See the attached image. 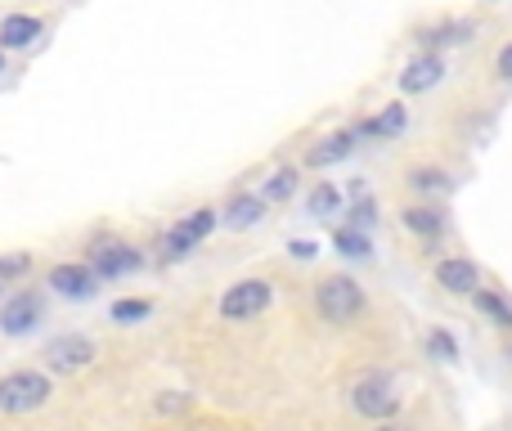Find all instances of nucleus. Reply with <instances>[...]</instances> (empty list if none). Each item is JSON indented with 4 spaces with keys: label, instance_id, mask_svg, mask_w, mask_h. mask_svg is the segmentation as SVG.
Segmentation results:
<instances>
[{
    "label": "nucleus",
    "instance_id": "f257e3e1",
    "mask_svg": "<svg viewBox=\"0 0 512 431\" xmlns=\"http://www.w3.org/2000/svg\"><path fill=\"white\" fill-rule=\"evenodd\" d=\"M50 396H54L50 373L14 369V373L0 378V414H36Z\"/></svg>",
    "mask_w": 512,
    "mask_h": 431
},
{
    "label": "nucleus",
    "instance_id": "f03ea898",
    "mask_svg": "<svg viewBox=\"0 0 512 431\" xmlns=\"http://www.w3.org/2000/svg\"><path fill=\"white\" fill-rule=\"evenodd\" d=\"M315 306L328 324H355V319L364 315V292H360V283L346 279V274H328L315 288Z\"/></svg>",
    "mask_w": 512,
    "mask_h": 431
},
{
    "label": "nucleus",
    "instance_id": "7ed1b4c3",
    "mask_svg": "<svg viewBox=\"0 0 512 431\" xmlns=\"http://www.w3.org/2000/svg\"><path fill=\"white\" fill-rule=\"evenodd\" d=\"M41 360L50 373H81L95 364V342L81 333H63V337H54V342H45Z\"/></svg>",
    "mask_w": 512,
    "mask_h": 431
},
{
    "label": "nucleus",
    "instance_id": "20e7f679",
    "mask_svg": "<svg viewBox=\"0 0 512 431\" xmlns=\"http://www.w3.org/2000/svg\"><path fill=\"white\" fill-rule=\"evenodd\" d=\"M212 229H216V212H207V207L203 212H189L185 220H176V225L167 229V238H162V256H167V261H180V256L194 252Z\"/></svg>",
    "mask_w": 512,
    "mask_h": 431
},
{
    "label": "nucleus",
    "instance_id": "39448f33",
    "mask_svg": "<svg viewBox=\"0 0 512 431\" xmlns=\"http://www.w3.org/2000/svg\"><path fill=\"white\" fill-rule=\"evenodd\" d=\"M90 270H95L99 279H126V274L140 270V252H135L131 243H117V238H99V243L90 247Z\"/></svg>",
    "mask_w": 512,
    "mask_h": 431
},
{
    "label": "nucleus",
    "instance_id": "423d86ee",
    "mask_svg": "<svg viewBox=\"0 0 512 431\" xmlns=\"http://www.w3.org/2000/svg\"><path fill=\"white\" fill-rule=\"evenodd\" d=\"M274 301V288L265 279H243V283H234L230 292L221 297V315L225 319H256L265 306Z\"/></svg>",
    "mask_w": 512,
    "mask_h": 431
},
{
    "label": "nucleus",
    "instance_id": "0eeeda50",
    "mask_svg": "<svg viewBox=\"0 0 512 431\" xmlns=\"http://www.w3.org/2000/svg\"><path fill=\"white\" fill-rule=\"evenodd\" d=\"M351 405H355V414H364V418H373V423H382V418H391L400 409V396L391 391V382L387 378H364L360 387L351 391Z\"/></svg>",
    "mask_w": 512,
    "mask_h": 431
},
{
    "label": "nucleus",
    "instance_id": "6e6552de",
    "mask_svg": "<svg viewBox=\"0 0 512 431\" xmlns=\"http://www.w3.org/2000/svg\"><path fill=\"white\" fill-rule=\"evenodd\" d=\"M36 324H41V297L36 292H18V297H9L0 306V333L5 337H23Z\"/></svg>",
    "mask_w": 512,
    "mask_h": 431
},
{
    "label": "nucleus",
    "instance_id": "1a4fd4ad",
    "mask_svg": "<svg viewBox=\"0 0 512 431\" xmlns=\"http://www.w3.org/2000/svg\"><path fill=\"white\" fill-rule=\"evenodd\" d=\"M50 288L59 292V297L68 301H90L99 292V274L90 270V265H54L50 270Z\"/></svg>",
    "mask_w": 512,
    "mask_h": 431
},
{
    "label": "nucleus",
    "instance_id": "9d476101",
    "mask_svg": "<svg viewBox=\"0 0 512 431\" xmlns=\"http://www.w3.org/2000/svg\"><path fill=\"white\" fill-rule=\"evenodd\" d=\"M441 81H445V59L436 50L414 54V59L405 63V72H400V90H405V95H423V90L441 86Z\"/></svg>",
    "mask_w": 512,
    "mask_h": 431
},
{
    "label": "nucleus",
    "instance_id": "9b49d317",
    "mask_svg": "<svg viewBox=\"0 0 512 431\" xmlns=\"http://www.w3.org/2000/svg\"><path fill=\"white\" fill-rule=\"evenodd\" d=\"M436 283L445 292H454V297H472L481 288V270L472 261H463V256H450V261L436 265Z\"/></svg>",
    "mask_w": 512,
    "mask_h": 431
},
{
    "label": "nucleus",
    "instance_id": "f8f14e48",
    "mask_svg": "<svg viewBox=\"0 0 512 431\" xmlns=\"http://www.w3.org/2000/svg\"><path fill=\"white\" fill-rule=\"evenodd\" d=\"M41 32L45 23L36 14H5L0 18V50H27Z\"/></svg>",
    "mask_w": 512,
    "mask_h": 431
},
{
    "label": "nucleus",
    "instance_id": "ddd939ff",
    "mask_svg": "<svg viewBox=\"0 0 512 431\" xmlns=\"http://www.w3.org/2000/svg\"><path fill=\"white\" fill-rule=\"evenodd\" d=\"M472 36H477V23H468V18H454V23H436L423 32V45L427 50H445V45H468Z\"/></svg>",
    "mask_w": 512,
    "mask_h": 431
},
{
    "label": "nucleus",
    "instance_id": "4468645a",
    "mask_svg": "<svg viewBox=\"0 0 512 431\" xmlns=\"http://www.w3.org/2000/svg\"><path fill=\"white\" fill-rule=\"evenodd\" d=\"M351 149H355V135L351 131H342V135H328V140H319L315 149L306 153V167H333V162H342V158H351Z\"/></svg>",
    "mask_w": 512,
    "mask_h": 431
},
{
    "label": "nucleus",
    "instance_id": "2eb2a0df",
    "mask_svg": "<svg viewBox=\"0 0 512 431\" xmlns=\"http://www.w3.org/2000/svg\"><path fill=\"white\" fill-rule=\"evenodd\" d=\"M261 216H265V198L261 194H239V198H230V207H225L221 220L230 229H252Z\"/></svg>",
    "mask_w": 512,
    "mask_h": 431
},
{
    "label": "nucleus",
    "instance_id": "dca6fc26",
    "mask_svg": "<svg viewBox=\"0 0 512 431\" xmlns=\"http://www.w3.org/2000/svg\"><path fill=\"white\" fill-rule=\"evenodd\" d=\"M405 122H409V113H405V108H400V104H387L378 117H373V122H364V131H369V135H378V140H391V135H400V131H405Z\"/></svg>",
    "mask_w": 512,
    "mask_h": 431
},
{
    "label": "nucleus",
    "instance_id": "f3484780",
    "mask_svg": "<svg viewBox=\"0 0 512 431\" xmlns=\"http://www.w3.org/2000/svg\"><path fill=\"white\" fill-rule=\"evenodd\" d=\"M297 185H301L297 171H292V167H279V171H274V176L261 185V198H265V203H283V198L297 194Z\"/></svg>",
    "mask_w": 512,
    "mask_h": 431
},
{
    "label": "nucleus",
    "instance_id": "a211bd4d",
    "mask_svg": "<svg viewBox=\"0 0 512 431\" xmlns=\"http://www.w3.org/2000/svg\"><path fill=\"white\" fill-rule=\"evenodd\" d=\"M405 225L414 229V234L436 238V234L445 229V212H436V207H409V212H405Z\"/></svg>",
    "mask_w": 512,
    "mask_h": 431
},
{
    "label": "nucleus",
    "instance_id": "6ab92c4d",
    "mask_svg": "<svg viewBox=\"0 0 512 431\" xmlns=\"http://www.w3.org/2000/svg\"><path fill=\"white\" fill-rule=\"evenodd\" d=\"M472 301H477L481 315H490L499 328H512V306H508L504 297H499V292H481V288H477V292H472Z\"/></svg>",
    "mask_w": 512,
    "mask_h": 431
},
{
    "label": "nucleus",
    "instance_id": "aec40b11",
    "mask_svg": "<svg viewBox=\"0 0 512 431\" xmlns=\"http://www.w3.org/2000/svg\"><path fill=\"white\" fill-rule=\"evenodd\" d=\"M306 212L310 216H337L342 212V194H337L333 185H315L310 198H306Z\"/></svg>",
    "mask_w": 512,
    "mask_h": 431
},
{
    "label": "nucleus",
    "instance_id": "412c9836",
    "mask_svg": "<svg viewBox=\"0 0 512 431\" xmlns=\"http://www.w3.org/2000/svg\"><path fill=\"white\" fill-rule=\"evenodd\" d=\"M333 243H337V252L342 256H351V261H360V256H369V238L360 234V229H351V225H342L333 234Z\"/></svg>",
    "mask_w": 512,
    "mask_h": 431
},
{
    "label": "nucleus",
    "instance_id": "4be33fe9",
    "mask_svg": "<svg viewBox=\"0 0 512 431\" xmlns=\"http://www.w3.org/2000/svg\"><path fill=\"white\" fill-rule=\"evenodd\" d=\"M409 185H414L418 194H441V189H450V176L436 167H418V171H409Z\"/></svg>",
    "mask_w": 512,
    "mask_h": 431
},
{
    "label": "nucleus",
    "instance_id": "5701e85b",
    "mask_svg": "<svg viewBox=\"0 0 512 431\" xmlns=\"http://www.w3.org/2000/svg\"><path fill=\"white\" fill-rule=\"evenodd\" d=\"M27 270H32V256H27V252H5V256H0V283L23 279Z\"/></svg>",
    "mask_w": 512,
    "mask_h": 431
},
{
    "label": "nucleus",
    "instance_id": "b1692460",
    "mask_svg": "<svg viewBox=\"0 0 512 431\" xmlns=\"http://www.w3.org/2000/svg\"><path fill=\"white\" fill-rule=\"evenodd\" d=\"M427 355H432V360H441V364H450L454 355H459V342H454L450 333H441V328H436V333L427 337Z\"/></svg>",
    "mask_w": 512,
    "mask_h": 431
},
{
    "label": "nucleus",
    "instance_id": "393cba45",
    "mask_svg": "<svg viewBox=\"0 0 512 431\" xmlns=\"http://www.w3.org/2000/svg\"><path fill=\"white\" fill-rule=\"evenodd\" d=\"M149 301H117L113 306V319L117 324H135V319H149Z\"/></svg>",
    "mask_w": 512,
    "mask_h": 431
},
{
    "label": "nucleus",
    "instance_id": "a878e982",
    "mask_svg": "<svg viewBox=\"0 0 512 431\" xmlns=\"http://www.w3.org/2000/svg\"><path fill=\"white\" fill-rule=\"evenodd\" d=\"M189 405H194V400H189L185 391H171V396H158V405L153 409H158V414H185Z\"/></svg>",
    "mask_w": 512,
    "mask_h": 431
},
{
    "label": "nucleus",
    "instance_id": "bb28decb",
    "mask_svg": "<svg viewBox=\"0 0 512 431\" xmlns=\"http://www.w3.org/2000/svg\"><path fill=\"white\" fill-rule=\"evenodd\" d=\"M373 220H378V207H373L369 198H360V203L351 207V229H369Z\"/></svg>",
    "mask_w": 512,
    "mask_h": 431
},
{
    "label": "nucleus",
    "instance_id": "cd10ccee",
    "mask_svg": "<svg viewBox=\"0 0 512 431\" xmlns=\"http://www.w3.org/2000/svg\"><path fill=\"white\" fill-rule=\"evenodd\" d=\"M495 72H499V77H504V81H512V41L504 45V50H499V59H495Z\"/></svg>",
    "mask_w": 512,
    "mask_h": 431
},
{
    "label": "nucleus",
    "instance_id": "c85d7f7f",
    "mask_svg": "<svg viewBox=\"0 0 512 431\" xmlns=\"http://www.w3.org/2000/svg\"><path fill=\"white\" fill-rule=\"evenodd\" d=\"M288 252H292V256H297V261H310V256H315V252H319V247H315V243H310V238H297V243H288Z\"/></svg>",
    "mask_w": 512,
    "mask_h": 431
},
{
    "label": "nucleus",
    "instance_id": "c756f323",
    "mask_svg": "<svg viewBox=\"0 0 512 431\" xmlns=\"http://www.w3.org/2000/svg\"><path fill=\"white\" fill-rule=\"evenodd\" d=\"M378 431H409V427H400V423H387V418H382V427Z\"/></svg>",
    "mask_w": 512,
    "mask_h": 431
},
{
    "label": "nucleus",
    "instance_id": "7c9ffc66",
    "mask_svg": "<svg viewBox=\"0 0 512 431\" xmlns=\"http://www.w3.org/2000/svg\"><path fill=\"white\" fill-rule=\"evenodd\" d=\"M0 72H5V50H0Z\"/></svg>",
    "mask_w": 512,
    "mask_h": 431
},
{
    "label": "nucleus",
    "instance_id": "2f4dec72",
    "mask_svg": "<svg viewBox=\"0 0 512 431\" xmlns=\"http://www.w3.org/2000/svg\"><path fill=\"white\" fill-rule=\"evenodd\" d=\"M0 288H5V283H0Z\"/></svg>",
    "mask_w": 512,
    "mask_h": 431
}]
</instances>
